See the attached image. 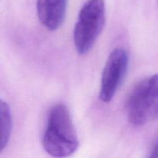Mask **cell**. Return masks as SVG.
Returning <instances> with one entry per match:
<instances>
[{
  "instance_id": "6da1fadb",
  "label": "cell",
  "mask_w": 158,
  "mask_h": 158,
  "mask_svg": "<svg viewBox=\"0 0 158 158\" xmlns=\"http://www.w3.org/2000/svg\"><path fill=\"white\" fill-rule=\"evenodd\" d=\"M43 146L49 155L55 157H69L77 151L78 137L66 105L59 103L49 109Z\"/></svg>"
},
{
  "instance_id": "7a4b0ae2",
  "label": "cell",
  "mask_w": 158,
  "mask_h": 158,
  "mask_svg": "<svg viewBox=\"0 0 158 158\" xmlns=\"http://www.w3.org/2000/svg\"><path fill=\"white\" fill-rule=\"evenodd\" d=\"M127 116L134 126H143L158 119V73L143 79L127 98Z\"/></svg>"
},
{
  "instance_id": "8992f818",
  "label": "cell",
  "mask_w": 158,
  "mask_h": 158,
  "mask_svg": "<svg viewBox=\"0 0 158 158\" xmlns=\"http://www.w3.org/2000/svg\"><path fill=\"white\" fill-rule=\"evenodd\" d=\"M0 118H1V137H0V152L6 148L9 143L12 131V116L10 108L6 102L1 100L0 102Z\"/></svg>"
},
{
  "instance_id": "52a82bcc",
  "label": "cell",
  "mask_w": 158,
  "mask_h": 158,
  "mask_svg": "<svg viewBox=\"0 0 158 158\" xmlns=\"http://www.w3.org/2000/svg\"><path fill=\"white\" fill-rule=\"evenodd\" d=\"M150 157H154L158 158V137L154 141V144H153L152 148L151 150V154L149 156Z\"/></svg>"
},
{
  "instance_id": "3957f363",
  "label": "cell",
  "mask_w": 158,
  "mask_h": 158,
  "mask_svg": "<svg viewBox=\"0 0 158 158\" xmlns=\"http://www.w3.org/2000/svg\"><path fill=\"white\" fill-rule=\"evenodd\" d=\"M104 24V0H88L80 9L73 31L74 45L80 55L89 52Z\"/></svg>"
},
{
  "instance_id": "277c9868",
  "label": "cell",
  "mask_w": 158,
  "mask_h": 158,
  "mask_svg": "<svg viewBox=\"0 0 158 158\" xmlns=\"http://www.w3.org/2000/svg\"><path fill=\"white\" fill-rule=\"evenodd\" d=\"M128 63L127 52L123 48H116L110 53L101 77L100 98L102 101L108 103L114 98L126 77Z\"/></svg>"
},
{
  "instance_id": "5b68a950",
  "label": "cell",
  "mask_w": 158,
  "mask_h": 158,
  "mask_svg": "<svg viewBox=\"0 0 158 158\" xmlns=\"http://www.w3.org/2000/svg\"><path fill=\"white\" fill-rule=\"evenodd\" d=\"M67 0H37L39 20L48 30H56L64 21Z\"/></svg>"
}]
</instances>
